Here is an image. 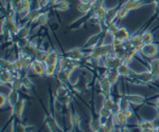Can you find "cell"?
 I'll return each mask as SVG.
<instances>
[{"mask_svg": "<svg viewBox=\"0 0 159 132\" xmlns=\"http://www.w3.org/2000/svg\"><path fill=\"white\" fill-rule=\"evenodd\" d=\"M142 41L144 45H148V44H153L154 41V35L151 31H145L142 34Z\"/></svg>", "mask_w": 159, "mask_h": 132, "instance_id": "obj_27", "label": "cell"}, {"mask_svg": "<svg viewBox=\"0 0 159 132\" xmlns=\"http://www.w3.org/2000/svg\"><path fill=\"white\" fill-rule=\"evenodd\" d=\"M49 2L51 4H55L56 2H58V0H49Z\"/></svg>", "mask_w": 159, "mask_h": 132, "instance_id": "obj_50", "label": "cell"}, {"mask_svg": "<svg viewBox=\"0 0 159 132\" xmlns=\"http://www.w3.org/2000/svg\"><path fill=\"white\" fill-rule=\"evenodd\" d=\"M19 100V94L18 91H13L11 90V92L9 93V105L11 106V108H13L15 106V104Z\"/></svg>", "mask_w": 159, "mask_h": 132, "instance_id": "obj_24", "label": "cell"}, {"mask_svg": "<svg viewBox=\"0 0 159 132\" xmlns=\"http://www.w3.org/2000/svg\"><path fill=\"white\" fill-rule=\"evenodd\" d=\"M38 51V48H37V45L33 41H30L28 44L27 47L22 48L20 49V55H25V56H28V57H35Z\"/></svg>", "mask_w": 159, "mask_h": 132, "instance_id": "obj_4", "label": "cell"}, {"mask_svg": "<svg viewBox=\"0 0 159 132\" xmlns=\"http://www.w3.org/2000/svg\"><path fill=\"white\" fill-rule=\"evenodd\" d=\"M48 53H49V51H45V50H42V49H38L36 55H35V59L39 60V62H46V58L48 56Z\"/></svg>", "mask_w": 159, "mask_h": 132, "instance_id": "obj_30", "label": "cell"}, {"mask_svg": "<svg viewBox=\"0 0 159 132\" xmlns=\"http://www.w3.org/2000/svg\"><path fill=\"white\" fill-rule=\"evenodd\" d=\"M154 1H155L156 6H157V9L159 10V0H154Z\"/></svg>", "mask_w": 159, "mask_h": 132, "instance_id": "obj_52", "label": "cell"}, {"mask_svg": "<svg viewBox=\"0 0 159 132\" xmlns=\"http://www.w3.org/2000/svg\"><path fill=\"white\" fill-rule=\"evenodd\" d=\"M157 101H159V98H158V100H157Z\"/></svg>", "mask_w": 159, "mask_h": 132, "instance_id": "obj_53", "label": "cell"}, {"mask_svg": "<svg viewBox=\"0 0 159 132\" xmlns=\"http://www.w3.org/2000/svg\"><path fill=\"white\" fill-rule=\"evenodd\" d=\"M58 60H60V58H58V53L56 52L55 50H51L49 51V53H48V56L46 58L45 63L46 65H57Z\"/></svg>", "mask_w": 159, "mask_h": 132, "instance_id": "obj_19", "label": "cell"}, {"mask_svg": "<svg viewBox=\"0 0 159 132\" xmlns=\"http://www.w3.org/2000/svg\"><path fill=\"white\" fill-rule=\"evenodd\" d=\"M129 41L133 45V47H134L135 49H137L139 52L143 48V45H144V44H143V41H142V35H139V34L132 35Z\"/></svg>", "mask_w": 159, "mask_h": 132, "instance_id": "obj_14", "label": "cell"}, {"mask_svg": "<svg viewBox=\"0 0 159 132\" xmlns=\"http://www.w3.org/2000/svg\"><path fill=\"white\" fill-rule=\"evenodd\" d=\"M104 76L109 80V83L114 86V85H116L118 83V80H119L120 73L118 72L117 69H107L106 72L104 73Z\"/></svg>", "mask_w": 159, "mask_h": 132, "instance_id": "obj_10", "label": "cell"}, {"mask_svg": "<svg viewBox=\"0 0 159 132\" xmlns=\"http://www.w3.org/2000/svg\"><path fill=\"white\" fill-rule=\"evenodd\" d=\"M106 13H107V10L105 9L104 6H99V7H96V9H93L94 17H96V18L98 19V20H105Z\"/></svg>", "mask_w": 159, "mask_h": 132, "instance_id": "obj_20", "label": "cell"}, {"mask_svg": "<svg viewBox=\"0 0 159 132\" xmlns=\"http://www.w3.org/2000/svg\"><path fill=\"white\" fill-rule=\"evenodd\" d=\"M122 63L123 60L121 57L115 56L112 54L104 57V68L106 69H118Z\"/></svg>", "mask_w": 159, "mask_h": 132, "instance_id": "obj_1", "label": "cell"}, {"mask_svg": "<svg viewBox=\"0 0 159 132\" xmlns=\"http://www.w3.org/2000/svg\"><path fill=\"white\" fill-rule=\"evenodd\" d=\"M145 4H147L145 0H129V1H126L123 4V6H125L129 11H133V10L140 9V7H142Z\"/></svg>", "mask_w": 159, "mask_h": 132, "instance_id": "obj_11", "label": "cell"}, {"mask_svg": "<svg viewBox=\"0 0 159 132\" xmlns=\"http://www.w3.org/2000/svg\"><path fill=\"white\" fill-rule=\"evenodd\" d=\"M133 76H134L137 80H139V82L143 83L155 82V80L158 78L157 76L154 75L151 71H147V72H143V73H138V74H136V73H135Z\"/></svg>", "mask_w": 159, "mask_h": 132, "instance_id": "obj_3", "label": "cell"}, {"mask_svg": "<svg viewBox=\"0 0 159 132\" xmlns=\"http://www.w3.org/2000/svg\"><path fill=\"white\" fill-rule=\"evenodd\" d=\"M56 95L58 96V97H63V96H65V95H67V90H66L65 88H63V87H60L56 90Z\"/></svg>", "mask_w": 159, "mask_h": 132, "instance_id": "obj_45", "label": "cell"}, {"mask_svg": "<svg viewBox=\"0 0 159 132\" xmlns=\"http://www.w3.org/2000/svg\"><path fill=\"white\" fill-rule=\"evenodd\" d=\"M80 67V60H74V59H69V65L68 68L71 69L72 71H74L76 68Z\"/></svg>", "mask_w": 159, "mask_h": 132, "instance_id": "obj_42", "label": "cell"}, {"mask_svg": "<svg viewBox=\"0 0 159 132\" xmlns=\"http://www.w3.org/2000/svg\"><path fill=\"white\" fill-rule=\"evenodd\" d=\"M9 103V95H6L3 94V93H1V95H0V107H4L6 106V104Z\"/></svg>", "mask_w": 159, "mask_h": 132, "instance_id": "obj_43", "label": "cell"}, {"mask_svg": "<svg viewBox=\"0 0 159 132\" xmlns=\"http://www.w3.org/2000/svg\"><path fill=\"white\" fill-rule=\"evenodd\" d=\"M129 100L127 97H121L119 100V105H120V110L121 111H125L129 108Z\"/></svg>", "mask_w": 159, "mask_h": 132, "instance_id": "obj_35", "label": "cell"}, {"mask_svg": "<svg viewBox=\"0 0 159 132\" xmlns=\"http://www.w3.org/2000/svg\"><path fill=\"white\" fill-rule=\"evenodd\" d=\"M25 98H21L15 104V106L12 108V112L14 113V115L16 116V118L18 120H21V116H22V113L25 111Z\"/></svg>", "mask_w": 159, "mask_h": 132, "instance_id": "obj_8", "label": "cell"}, {"mask_svg": "<svg viewBox=\"0 0 159 132\" xmlns=\"http://www.w3.org/2000/svg\"><path fill=\"white\" fill-rule=\"evenodd\" d=\"M57 72V65H46V76H53Z\"/></svg>", "mask_w": 159, "mask_h": 132, "instance_id": "obj_32", "label": "cell"}, {"mask_svg": "<svg viewBox=\"0 0 159 132\" xmlns=\"http://www.w3.org/2000/svg\"><path fill=\"white\" fill-rule=\"evenodd\" d=\"M158 51H159V47L153 42V44H148V45H143V48L141 49L140 53L143 55V56H145L148 58H153L158 54Z\"/></svg>", "mask_w": 159, "mask_h": 132, "instance_id": "obj_2", "label": "cell"}, {"mask_svg": "<svg viewBox=\"0 0 159 132\" xmlns=\"http://www.w3.org/2000/svg\"><path fill=\"white\" fill-rule=\"evenodd\" d=\"M112 117H114L115 120V123L117 124V125H119L120 127H125L127 125V121H129V118L126 117V115L124 114L123 111H118L112 115Z\"/></svg>", "mask_w": 159, "mask_h": 132, "instance_id": "obj_12", "label": "cell"}, {"mask_svg": "<svg viewBox=\"0 0 159 132\" xmlns=\"http://www.w3.org/2000/svg\"><path fill=\"white\" fill-rule=\"evenodd\" d=\"M80 2H86V3H90L91 0H80Z\"/></svg>", "mask_w": 159, "mask_h": 132, "instance_id": "obj_51", "label": "cell"}, {"mask_svg": "<svg viewBox=\"0 0 159 132\" xmlns=\"http://www.w3.org/2000/svg\"><path fill=\"white\" fill-rule=\"evenodd\" d=\"M14 130L15 131H25V126H22V125H20V124H18L16 127L14 128Z\"/></svg>", "mask_w": 159, "mask_h": 132, "instance_id": "obj_49", "label": "cell"}, {"mask_svg": "<svg viewBox=\"0 0 159 132\" xmlns=\"http://www.w3.org/2000/svg\"><path fill=\"white\" fill-rule=\"evenodd\" d=\"M118 12H119V9L118 7H114V9L107 10L106 16H105V24L108 25L109 23L114 22L115 20L118 18Z\"/></svg>", "mask_w": 159, "mask_h": 132, "instance_id": "obj_17", "label": "cell"}, {"mask_svg": "<svg viewBox=\"0 0 159 132\" xmlns=\"http://www.w3.org/2000/svg\"><path fill=\"white\" fill-rule=\"evenodd\" d=\"M137 126L139 128L140 131L144 132H151V131H156L157 127H156L155 123L152 121H147V120H141L137 123Z\"/></svg>", "mask_w": 159, "mask_h": 132, "instance_id": "obj_6", "label": "cell"}, {"mask_svg": "<svg viewBox=\"0 0 159 132\" xmlns=\"http://www.w3.org/2000/svg\"><path fill=\"white\" fill-rule=\"evenodd\" d=\"M117 70H118V72L120 73V75H122V76H129V75L135 74L134 71L130 69L129 67V65H126V63H122Z\"/></svg>", "mask_w": 159, "mask_h": 132, "instance_id": "obj_21", "label": "cell"}, {"mask_svg": "<svg viewBox=\"0 0 159 132\" xmlns=\"http://www.w3.org/2000/svg\"><path fill=\"white\" fill-rule=\"evenodd\" d=\"M119 25H118L117 22H111V23H109L108 25H107V33L110 35H112V37H114V35L116 34V33L118 32V30H119Z\"/></svg>", "mask_w": 159, "mask_h": 132, "instance_id": "obj_34", "label": "cell"}, {"mask_svg": "<svg viewBox=\"0 0 159 132\" xmlns=\"http://www.w3.org/2000/svg\"><path fill=\"white\" fill-rule=\"evenodd\" d=\"M123 112H124V114L126 115V117L129 118V120L132 117V116H134V112H133V110L130 108H129L127 110H125V111H123Z\"/></svg>", "mask_w": 159, "mask_h": 132, "instance_id": "obj_48", "label": "cell"}, {"mask_svg": "<svg viewBox=\"0 0 159 132\" xmlns=\"http://www.w3.org/2000/svg\"><path fill=\"white\" fill-rule=\"evenodd\" d=\"M53 6H54V9L57 12H66V11H68L69 7H70V3H69L68 1H66V0H61V1L56 2Z\"/></svg>", "mask_w": 159, "mask_h": 132, "instance_id": "obj_22", "label": "cell"}, {"mask_svg": "<svg viewBox=\"0 0 159 132\" xmlns=\"http://www.w3.org/2000/svg\"><path fill=\"white\" fill-rule=\"evenodd\" d=\"M30 42V40L28 39V37H25V38H20L19 41H18V47L20 49H22V48L27 47L28 44Z\"/></svg>", "mask_w": 159, "mask_h": 132, "instance_id": "obj_44", "label": "cell"}, {"mask_svg": "<svg viewBox=\"0 0 159 132\" xmlns=\"http://www.w3.org/2000/svg\"><path fill=\"white\" fill-rule=\"evenodd\" d=\"M71 125H72L74 128H79L80 127V123H81V118H80V115L78 113H72L71 114Z\"/></svg>", "mask_w": 159, "mask_h": 132, "instance_id": "obj_36", "label": "cell"}, {"mask_svg": "<svg viewBox=\"0 0 159 132\" xmlns=\"http://www.w3.org/2000/svg\"><path fill=\"white\" fill-rule=\"evenodd\" d=\"M99 115H100V118H103V120H108L109 117H111L114 114H112L111 112V110H109V109H107V108H105L103 107L100 110V112H99Z\"/></svg>", "mask_w": 159, "mask_h": 132, "instance_id": "obj_28", "label": "cell"}, {"mask_svg": "<svg viewBox=\"0 0 159 132\" xmlns=\"http://www.w3.org/2000/svg\"><path fill=\"white\" fill-rule=\"evenodd\" d=\"M15 78L14 72L10 70H1V76H0V82L1 85H7V83H11L12 80Z\"/></svg>", "mask_w": 159, "mask_h": 132, "instance_id": "obj_13", "label": "cell"}, {"mask_svg": "<svg viewBox=\"0 0 159 132\" xmlns=\"http://www.w3.org/2000/svg\"><path fill=\"white\" fill-rule=\"evenodd\" d=\"M130 36H132V35H130V33L129 32V30H127L126 28H120V29L118 30V32L114 35V38H116V39L120 40V41L124 44V42L129 41Z\"/></svg>", "mask_w": 159, "mask_h": 132, "instance_id": "obj_9", "label": "cell"}, {"mask_svg": "<svg viewBox=\"0 0 159 132\" xmlns=\"http://www.w3.org/2000/svg\"><path fill=\"white\" fill-rule=\"evenodd\" d=\"M127 98H129V103L134 106H140V105H142L143 101H144V97L139 96V95H129Z\"/></svg>", "mask_w": 159, "mask_h": 132, "instance_id": "obj_25", "label": "cell"}, {"mask_svg": "<svg viewBox=\"0 0 159 132\" xmlns=\"http://www.w3.org/2000/svg\"><path fill=\"white\" fill-rule=\"evenodd\" d=\"M90 10H92V4L91 3H86V2H81L78 6V11L81 13H88Z\"/></svg>", "mask_w": 159, "mask_h": 132, "instance_id": "obj_31", "label": "cell"}, {"mask_svg": "<svg viewBox=\"0 0 159 132\" xmlns=\"http://www.w3.org/2000/svg\"><path fill=\"white\" fill-rule=\"evenodd\" d=\"M30 34V28L29 27H22L21 29H19L18 33H17V37L19 38H25V37H28Z\"/></svg>", "mask_w": 159, "mask_h": 132, "instance_id": "obj_37", "label": "cell"}, {"mask_svg": "<svg viewBox=\"0 0 159 132\" xmlns=\"http://www.w3.org/2000/svg\"><path fill=\"white\" fill-rule=\"evenodd\" d=\"M31 70L35 73L38 76H43L45 75L46 73V63L43 62H39V60L35 59L33 62H31Z\"/></svg>", "mask_w": 159, "mask_h": 132, "instance_id": "obj_5", "label": "cell"}, {"mask_svg": "<svg viewBox=\"0 0 159 132\" xmlns=\"http://www.w3.org/2000/svg\"><path fill=\"white\" fill-rule=\"evenodd\" d=\"M137 53H139V51H138L137 49H135V48H129V49H126L124 55H123V57H122L123 63H126V65H129V63L135 58V55L137 54Z\"/></svg>", "mask_w": 159, "mask_h": 132, "instance_id": "obj_16", "label": "cell"}, {"mask_svg": "<svg viewBox=\"0 0 159 132\" xmlns=\"http://www.w3.org/2000/svg\"><path fill=\"white\" fill-rule=\"evenodd\" d=\"M22 82H24V87L25 89H31V87H33V83L28 77L22 78Z\"/></svg>", "mask_w": 159, "mask_h": 132, "instance_id": "obj_46", "label": "cell"}, {"mask_svg": "<svg viewBox=\"0 0 159 132\" xmlns=\"http://www.w3.org/2000/svg\"><path fill=\"white\" fill-rule=\"evenodd\" d=\"M68 65H69V58H67V57H61L60 60H58V63H57V67H58V71H57V72H61V70L68 68Z\"/></svg>", "mask_w": 159, "mask_h": 132, "instance_id": "obj_33", "label": "cell"}, {"mask_svg": "<svg viewBox=\"0 0 159 132\" xmlns=\"http://www.w3.org/2000/svg\"><path fill=\"white\" fill-rule=\"evenodd\" d=\"M40 13L37 11V10H34V11H31L29 14H28L27 16V19L29 20V21L33 22V21H36L37 20V17L39 16Z\"/></svg>", "mask_w": 159, "mask_h": 132, "instance_id": "obj_40", "label": "cell"}, {"mask_svg": "<svg viewBox=\"0 0 159 132\" xmlns=\"http://www.w3.org/2000/svg\"><path fill=\"white\" fill-rule=\"evenodd\" d=\"M115 105H116V103H115L114 100H112V98L108 97V96H106L104 100V103H103V107L109 109V110H112L115 107ZM112 112V111H111Z\"/></svg>", "mask_w": 159, "mask_h": 132, "instance_id": "obj_38", "label": "cell"}, {"mask_svg": "<svg viewBox=\"0 0 159 132\" xmlns=\"http://www.w3.org/2000/svg\"><path fill=\"white\" fill-rule=\"evenodd\" d=\"M22 87H24V82H22V78L20 77H15L11 83V89L13 91H18Z\"/></svg>", "mask_w": 159, "mask_h": 132, "instance_id": "obj_26", "label": "cell"}, {"mask_svg": "<svg viewBox=\"0 0 159 132\" xmlns=\"http://www.w3.org/2000/svg\"><path fill=\"white\" fill-rule=\"evenodd\" d=\"M129 10H127L126 7L122 6L119 9V12H118V19L123 20L124 18H126V16L129 15Z\"/></svg>", "mask_w": 159, "mask_h": 132, "instance_id": "obj_39", "label": "cell"}, {"mask_svg": "<svg viewBox=\"0 0 159 132\" xmlns=\"http://www.w3.org/2000/svg\"><path fill=\"white\" fill-rule=\"evenodd\" d=\"M152 68H159V58L152 59V62H150V69Z\"/></svg>", "mask_w": 159, "mask_h": 132, "instance_id": "obj_47", "label": "cell"}, {"mask_svg": "<svg viewBox=\"0 0 159 132\" xmlns=\"http://www.w3.org/2000/svg\"><path fill=\"white\" fill-rule=\"evenodd\" d=\"M48 21H49V17H48L47 13H40L39 16L37 17V20H36V22L40 25V27L46 25L48 23Z\"/></svg>", "mask_w": 159, "mask_h": 132, "instance_id": "obj_29", "label": "cell"}, {"mask_svg": "<svg viewBox=\"0 0 159 132\" xmlns=\"http://www.w3.org/2000/svg\"><path fill=\"white\" fill-rule=\"evenodd\" d=\"M112 85L109 83V80L107 79L105 76L100 79V88H101V91L102 93L105 95V97L106 96H109V93H110V89H111Z\"/></svg>", "mask_w": 159, "mask_h": 132, "instance_id": "obj_15", "label": "cell"}, {"mask_svg": "<svg viewBox=\"0 0 159 132\" xmlns=\"http://www.w3.org/2000/svg\"><path fill=\"white\" fill-rule=\"evenodd\" d=\"M73 71L71 69H69V68H66V69L61 70V72H58V75H60V79L61 82L66 83L69 80V78H70L71 74H72Z\"/></svg>", "mask_w": 159, "mask_h": 132, "instance_id": "obj_23", "label": "cell"}, {"mask_svg": "<svg viewBox=\"0 0 159 132\" xmlns=\"http://www.w3.org/2000/svg\"><path fill=\"white\" fill-rule=\"evenodd\" d=\"M0 63H1V70H10V69H11L12 62H10V60L2 58L1 62H0Z\"/></svg>", "mask_w": 159, "mask_h": 132, "instance_id": "obj_41", "label": "cell"}, {"mask_svg": "<svg viewBox=\"0 0 159 132\" xmlns=\"http://www.w3.org/2000/svg\"><path fill=\"white\" fill-rule=\"evenodd\" d=\"M83 57H84L83 51H82V49H79V48H76V49H72V50H70L67 52V58H69V59L81 60Z\"/></svg>", "mask_w": 159, "mask_h": 132, "instance_id": "obj_18", "label": "cell"}, {"mask_svg": "<svg viewBox=\"0 0 159 132\" xmlns=\"http://www.w3.org/2000/svg\"><path fill=\"white\" fill-rule=\"evenodd\" d=\"M6 29L9 31L10 33L14 35H17V33L19 31V28L17 27L16 21H15V17L13 14H10L7 16V25H6Z\"/></svg>", "mask_w": 159, "mask_h": 132, "instance_id": "obj_7", "label": "cell"}]
</instances>
